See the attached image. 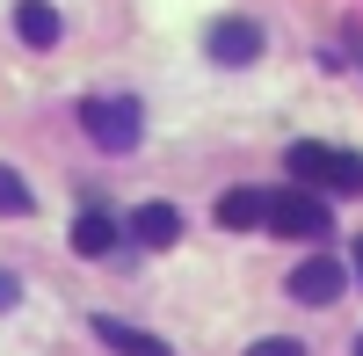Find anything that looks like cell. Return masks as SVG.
Instances as JSON below:
<instances>
[{
	"instance_id": "9c48e42d",
	"label": "cell",
	"mask_w": 363,
	"mask_h": 356,
	"mask_svg": "<svg viewBox=\"0 0 363 356\" xmlns=\"http://www.w3.org/2000/svg\"><path fill=\"white\" fill-rule=\"evenodd\" d=\"M116 247V218L102 211V204H87V211L73 218V255H109Z\"/></svg>"
},
{
	"instance_id": "8fae6325",
	"label": "cell",
	"mask_w": 363,
	"mask_h": 356,
	"mask_svg": "<svg viewBox=\"0 0 363 356\" xmlns=\"http://www.w3.org/2000/svg\"><path fill=\"white\" fill-rule=\"evenodd\" d=\"M29 211H37V196H29V182H22L15 167H0V218H29Z\"/></svg>"
},
{
	"instance_id": "6da1fadb",
	"label": "cell",
	"mask_w": 363,
	"mask_h": 356,
	"mask_svg": "<svg viewBox=\"0 0 363 356\" xmlns=\"http://www.w3.org/2000/svg\"><path fill=\"white\" fill-rule=\"evenodd\" d=\"M284 167L306 182L313 196H356L363 189V153H342V145H320V138H298Z\"/></svg>"
},
{
	"instance_id": "5b68a950",
	"label": "cell",
	"mask_w": 363,
	"mask_h": 356,
	"mask_svg": "<svg viewBox=\"0 0 363 356\" xmlns=\"http://www.w3.org/2000/svg\"><path fill=\"white\" fill-rule=\"evenodd\" d=\"M291 299H306V306H335V299H342V262H327V255L298 262V269H291Z\"/></svg>"
},
{
	"instance_id": "9a60e30c",
	"label": "cell",
	"mask_w": 363,
	"mask_h": 356,
	"mask_svg": "<svg viewBox=\"0 0 363 356\" xmlns=\"http://www.w3.org/2000/svg\"><path fill=\"white\" fill-rule=\"evenodd\" d=\"M349 44H356V58H363V29H356V37H349Z\"/></svg>"
},
{
	"instance_id": "3957f363",
	"label": "cell",
	"mask_w": 363,
	"mask_h": 356,
	"mask_svg": "<svg viewBox=\"0 0 363 356\" xmlns=\"http://www.w3.org/2000/svg\"><path fill=\"white\" fill-rule=\"evenodd\" d=\"M262 226L284 233V240H327V233H335V211H327L313 189H269Z\"/></svg>"
},
{
	"instance_id": "8992f818",
	"label": "cell",
	"mask_w": 363,
	"mask_h": 356,
	"mask_svg": "<svg viewBox=\"0 0 363 356\" xmlns=\"http://www.w3.org/2000/svg\"><path fill=\"white\" fill-rule=\"evenodd\" d=\"M131 240L138 247H174L182 240V211H174V204H138V211H131Z\"/></svg>"
},
{
	"instance_id": "7c38bea8",
	"label": "cell",
	"mask_w": 363,
	"mask_h": 356,
	"mask_svg": "<svg viewBox=\"0 0 363 356\" xmlns=\"http://www.w3.org/2000/svg\"><path fill=\"white\" fill-rule=\"evenodd\" d=\"M247 356H306V349H298V342H291V335H269V342H255V349H247Z\"/></svg>"
},
{
	"instance_id": "2e32d148",
	"label": "cell",
	"mask_w": 363,
	"mask_h": 356,
	"mask_svg": "<svg viewBox=\"0 0 363 356\" xmlns=\"http://www.w3.org/2000/svg\"><path fill=\"white\" fill-rule=\"evenodd\" d=\"M356 356H363V342H356Z\"/></svg>"
},
{
	"instance_id": "4fadbf2b",
	"label": "cell",
	"mask_w": 363,
	"mask_h": 356,
	"mask_svg": "<svg viewBox=\"0 0 363 356\" xmlns=\"http://www.w3.org/2000/svg\"><path fill=\"white\" fill-rule=\"evenodd\" d=\"M15 306H22V284H15L8 269H0V313H15Z\"/></svg>"
},
{
	"instance_id": "52a82bcc",
	"label": "cell",
	"mask_w": 363,
	"mask_h": 356,
	"mask_svg": "<svg viewBox=\"0 0 363 356\" xmlns=\"http://www.w3.org/2000/svg\"><path fill=\"white\" fill-rule=\"evenodd\" d=\"M95 335H102L116 356H167L160 335H145V328H131V320H116V313H95Z\"/></svg>"
},
{
	"instance_id": "30bf717a",
	"label": "cell",
	"mask_w": 363,
	"mask_h": 356,
	"mask_svg": "<svg viewBox=\"0 0 363 356\" xmlns=\"http://www.w3.org/2000/svg\"><path fill=\"white\" fill-rule=\"evenodd\" d=\"M262 204H269V189H225V196H218V226H225V233L262 226Z\"/></svg>"
},
{
	"instance_id": "277c9868",
	"label": "cell",
	"mask_w": 363,
	"mask_h": 356,
	"mask_svg": "<svg viewBox=\"0 0 363 356\" xmlns=\"http://www.w3.org/2000/svg\"><path fill=\"white\" fill-rule=\"evenodd\" d=\"M211 58H218V66H247V58H262V22H247V15L211 22Z\"/></svg>"
},
{
	"instance_id": "5bb4252c",
	"label": "cell",
	"mask_w": 363,
	"mask_h": 356,
	"mask_svg": "<svg viewBox=\"0 0 363 356\" xmlns=\"http://www.w3.org/2000/svg\"><path fill=\"white\" fill-rule=\"evenodd\" d=\"M349 255H356V277H363V240H356V247H349Z\"/></svg>"
},
{
	"instance_id": "ba28073f",
	"label": "cell",
	"mask_w": 363,
	"mask_h": 356,
	"mask_svg": "<svg viewBox=\"0 0 363 356\" xmlns=\"http://www.w3.org/2000/svg\"><path fill=\"white\" fill-rule=\"evenodd\" d=\"M15 37L29 51H51L58 44V8H51V0H15Z\"/></svg>"
},
{
	"instance_id": "7a4b0ae2",
	"label": "cell",
	"mask_w": 363,
	"mask_h": 356,
	"mask_svg": "<svg viewBox=\"0 0 363 356\" xmlns=\"http://www.w3.org/2000/svg\"><path fill=\"white\" fill-rule=\"evenodd\" d=\"M80 131L102 145V153H131L138 131H145V109L131 95H87L80 102Z\"/></svg>"
}]
</instances>
